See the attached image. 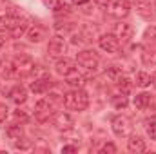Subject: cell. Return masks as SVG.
I'll use <instances>...</instances> for the list:
<instances>
[{"mask_svg": "<svg viewBox=\"0 0 156 154\" xmlns=\"http://www.w3.org/2000/svg\"><path fill=\"white\" fill-rule=\"evenodd\" d=\"M35 71V64L29 56H16L11 62L5 64L4 69V76L7 78H22V76H29Z\"/></svg>", "mask_w": 156, "mask_h": 154, "instance_id": "obj_1", "label": "cell"}, {"mask_svg": "<svg viewBox=\"0 0 156 154\" xmlns=\"http://www.w3.org/2000/svg\"><path fill=\"white\" fill-rule=\"evenodd\" d=\"M64 103H66L67 109L80 113V111H85V109H87V105H89V96H87V93H83L82 89H73V91H69V93L66 94Z\"/></svg>", "mask_w": 156, "mask_h": 154, "instance_id": "obj_2", "label": "cell"}, {"mask_svg": "<svg viewBox=\"0 0 156 154\" xmlns=\"http://www.w3.org/2000/svg\"><path fill=\"white\" fill-rule=\"evenodd\" d=\"M4 27L9 31V35L13 38H20L27 31V20L20 18V16H7L4 20Z\"/></svg>", "mask_w": 156, "mask_h": 154, "instance_id": "obj_3", "label": "cell"}, {"mask_svg": "<svg viewBox=\"0 0 156 154\" xmlns=\"http://www.w3.org/2000/svg\"><path fill=\"white\" fill-rule=\"evenodd\" d=\"M76 62L78 65H82L85 71H91V73H94L98 69V65H100V58H98V54L94 51H82V53H78Z\"/></svg>", "mask_w": 156, "mask_h": 154, "instance_id": "obj_4", "label": "cell"}, {"mask_svg": "<svg viewBox=\"0 0 156 154\" xmlns=\"http://www.w3.org/2000/svg\"><path fill=\"white\" fill-rule=\"evenodd\" d=\"M107 13L113 16V18H125L129 13H131V4L127 0H109L107 4Z\"/></svg>", "mask_w": 156, "mask_h": 154, "instance_id": "obj_5", "label": "cell"}, {"mask_svg": "<svg viewBox=\"0 0 156 154\" xmlns=\"http://www.w3.org/2000/svg\"><path fill=\"white\" fill-rule=\"evenodd\" d=\"M131 129H133V125H131V120L127 116L120 114V116H115L113 118V132L116 136H122V138L129 136L131 134Z\"/></svg>", "mask_w": 156, "mask_h": 154, "instance_id": "obj_6", "label": "cell"}, {"mask_svg": "<svg viewBox=\"0 0 156 154\" xmlns=\"http://www.w3.org/2000/svg\"><path fill=\"white\" fill-rule=\"evenodd\" d=\"M134 7L142 18L149 20L156 13V0H134Z\"/></svg>", "mask_w": 156, "mask_h": 154, "instance_id": "obj_7", "label": "cell"}, {"mask_svg": "<svg viewBox=\"0 0 156 154\" xmlns=\"http://www.w3.org/2000/svg\"><path fill=\"white\" fill-rule=\"evenodd\" d=\"M51 116H53V105L47 100H40L35 105V118L42 123H45V121H49Z\"/></svg>", "mask_w": 156, "mask_h": 154, "instance_id": "obj_8", "label": "cell"}, {"mask_svg": "<svg viewBox=\"0 0 156 154\" xmlns=\"http://www.w3.org/2000/svg\"><path fill=\"white\" fill-rule=\"evenodd\" d=\"M66 49H67V45H66V40L62 38V37H53V38L49 40V45H47V53H49V56H64V53H66Z\"/></svg>", "mask_w": 156, "mask_h": 154, "instance_id": "obj_9", "label": "cell"}, {"mask_svg": "<svg viewBox=\"0 0 156 154\" xmlns=\"http://www.w3.org/2000/svg\"><path fill=\"white\" fill-rule=\"evenodd\" d=\"M98 45L105 51V53H118L120 49V40L115 35H102L98 38Z\"/></svg>", "mask_w": 156, "mask_h": 154, "instance_id": "obj_10", "label": "cell"}, {"mask_svg": "<svg viewBox=\"0 0 156 154\" xmlns=\"http://www.w3.org/2000/svg\"><path fill=\"white\" fill-rule=\"evenodd\" d=\"M55 127L58 131L67 132V131H71L75 127V120H73V116L67 114V113H60V114L55 116Z\"/></svg>", "mask_w": 156, "mask_h": 154, "instance_id": "obj_11", "label": "cell"}, {"mask_svg": "<svg viewBox=\"0 0 156 154\" xmlns=\"http://www.w3.org/2000/svg\"><path fill=\"white\" fill-rule=\"evenodd\" d=\"M133 33H134V29H133L131 24L120 22V24H116V27H115V37H116L122 44H127L129 40L133 38Z\"/></svg>", "mask_w": 156, "mask_h": 154, "instance_id": "obj_12", "label": "cell"}, {"mask_svg": "<svg viewBox=\"0 0 156 154\" xmlns=\"http://www.w3.org/2000/svg\"><path fill=\"white\" fill-rule=\"evenodd\" d=\"M73 69H75V62H73L71 58H66V56L58 58L56 64H55V71H56L60 76H67Z\"/></svg>", "mask_w": 156, "mask_h": 154, "instance_id": "obj_13", "label": "cell"}, {"mask_svg": "<svg viewBox=\"0 0 156 154\" xmlns=\"http://www.w3.org/2000/svg\"><path fill=\"white\" fill-rule=\"evenodd\" d=\"M127 149L131 151V152L134 154H140V152H145V142L140 138V136H136V134H129V140H127Z\"/></svg>", "mask_w": 156, "mask_h": 154, "instance_id": "obj_14", "label": "cell"}, {"mask_svg": "<svg viewBox=\"0 0 156 154\" xmlns=\"http://www.w3.org/2000/svg\"><path fill=\"white\" fill-rule=\"evenodd\" d=\"M45 37H47V31H45V27H42V26H33V27L27 29V40H29L31 44H40Z\"/></svg>", "mask_w": 156, "mask_h": 154, "instance_id": "obj_15", "label": "cell"}, {"mask_svg": "<svg viewBox=\"0 0 156 154\" xmlns=\"http://www.w3.org/2000/svg\"><path fill=\"white\" fill-rule=\"evenodd\" d=\"M66 83L71 85V87H75V89H82L83 83H85V76H83L82 73H78L76 69H73V71L66 76Z\"/></svg>", "mask_w": 156, "mask_h": 154, "instance_id": "obj_16", "label": "cell"}, {"mask_svg": "<svg viewBox=\"0 0 156 154\" xmlns=\"http://www.w3.org/2000/svg\"><path fill=\"white\" fill-rule=\"evenodd\" d=\"M9 98H11V102H15L16 105H20V103H24V102L27 100V89L22 87V85H16V87L11 89Z\"/></svg>", "mask_w": 156, "mask_h": 154, "instance_id": "obj_17", "label": "cell"}, {"mask_svg": "<svg viewBox=\"0 0 156 154\" xmlns=\"http://www.w3.org/2000/svg\"><path fill=\"white\" fill-rule=\"evenodd\" d=\"M51 78L49 76H42V78H37L33 83H31V91L33 93H37V94H42V93H45L47 89H51Z\"/></svg>", "mask_w": 156, "mask_h": 154, "instance_id": "obj_18", "label": "cell"}, {"mask_svg": "<svg viewBox=\"0 0 156 154\" xmlns=\"http://www.w3.org/2000/svg\"><path fill=\"white\" fill-rule=\"evenodd\" d=\"M134 105L138 107V109H147L149 105H151V94H147V93H142V94H136L134 96Z\"/></svg>", "mask_w": 156, "mask_h": 154, "instance_id": "obj_19", "label": "cell"}, {"mask_svg": "<svg viewBox=\"0 0 156 154\" xmlns=\"http://www.w3.org/2000/svg\"><path fill=\"white\" fill-rule=\"evenodd\" d=\"M142 62H144L145 65L154 67L156 65V51H153V49H145V51L142 53Z\"/></svg>", "mask_w": 156, "mask_h": 154, "instance_id": "obj_20", "label": "cell"}, {"mask_svg": "<svg viewBox=\"0 0 156 154\" xmlns=\"http://www.w3.org/2000/svg\"><path fill=\"white\" fill-rule=\"evenodd\" d=\"M5 134H7V136H9V140H13V142L24 136V132H22V127H20V125H9V127L5 129Z\"/></svg>", "mask_w": 156, "mask_h": 154, "instance_id": "obj_21", "label": "cell"}, {"mask_svg": "<svg viewBox=\"0 0 156 154\" xmlns=\"http://www.w3.org/2000/svg\"><path fill=\"white\" fill-rule=\"evenodd\" d=\"M134 83H136L138 87H147V85L151 83V76H149L147 73L140 71V73H136V78H134Z\"/></svg>", "mask_w": 156, "mask_h": 154, "instance_id": "obj_22", "label": "cell"}, {"mask_svg": "<svg viewBox=\"0 0 156 154\" xmlns=\"http://www.w3.org/2000/svg\"><path fill=\"white\" fill-rule=\"evenodd\" d=\"M127 96L122 93V94H116V96H113V105L116 107V109H125L127 107Z\"/></svg>", "mask_w": 156, "mask_h": 154, "instance_id": "obj_23", "label": "cell"}, {"mask_svg": "<svg viewBox=\"0 0 156 154\" xmlns=\"http://www.w3.org/2000/svg\"><path fill=\"white\" fill-rule=\"evenodd\" d=\"M15 147H16V149H22V151H26V149H31V142H29V140H26V138L22 136V138L15 140Z\"/></svg>", "mask_w": 156, "mask_h": 154, "instance_id": "obj_24", "label": "cell"}, {"mask_svg": "<svg viewBox=\"0 0 156 154\" xmlns=\"http://www.w3.org/2000/svg\"><path fill=\"white\" fill-rule=\"evenodd\" d=\"M105 75H107V76L111 78L113 82H118V80L122 78V75H120V71H118L116 67H109V69L105 71Z\"/></svg>", "mask_w": 156, "mask_h": 154, "instance_id": "obj_25", "label": "cell"}, {"mask_svg": "<svg viewBox=\"0 0 156 154\" xmlns=\"http://www.w3.org/2000/svg\"><path fill=\"white\" fill-rule=\"evenodd\" d=\"M44 4L49 7V9H53V11H56L60 5H62V0H44Z\"/></svg>", "mask_w": 156, "mask_h": 154, "instance_id": "obj_26", "label": "cell"}, {"mask_svg": "<svg viewBox=\"0 0 156 154\" xmlns=\"http://www.w3.org/2000/svg\"><path fill=\"white\" fill-rule=\"evenodd\" d=\"M100 152H109V154H115L116 152V147H115V143H105V145H104V147H102V151H100Z\"/></svg>", "mask_w": 156, "mask_h": 154, "instance_id": "obj_27", "label": "cell"}, {"mask_svg": "<svg viewBox=\"0 0 156 154\" xmlns=\"http://www.w3.org/2000/svg\"><path fill=\"white\" fill-rule=\"evenodd\" d=\"M147 134L151 140H156V123H149L147 125Z\"/></svg>", "mask_w": 156, "mask_h": 154, "instance_id": "obj_28", "label": "cell"}, {"mask_svg": "<svg viewBox=\"0 0 156 154\" xmlns=\"http://www.w3.org/2000/svg\"><path fill=\"white\" fill-rule=\"evenodd\" d=\"M5 116H7V107L0 103V123H2L4 120H5Z\"/></svg>", "mask_w": 156, "mask_h": 154, "instance_id": "obj_29", "label": "cell"}, {"mask_svg": "<svg viewBox=\"0 0 156 154\" xmlns=\"http://www.w3.org/2000/svg\"><path fill=\"white\" fill-rule=\"evenodd\" d=\"M156 29H147L145 31V40H156Z\"/></svg>", "mask_w": 156, "mask_h": 154, "instance_id": "obj_30", "label": "cell"}, {"mask_svg": "<svg viewBox=\"0 0 156 154\" xmlns=\"http://www.w3.org/2000/svg\"><path fill=\"white\" fill-rule=\"evenodd\" d=\"M15 118H16V120H24V121H26V120H27V114H26L24 111H20V109H18V111H15Z\"/></svg>", "mask_w": 156, "mask_h": 154, "instance_id": "obj_31", "label": "cell"}, {"mask_svg": "<svg viewBox=\"0 0 156 154\" xmlns=\"http://www.w3.org/2000/svg\"><path fill=\"white\" fill-rule=\"evenodd\" d=\"M62 152H76V147H73V145H66V147H62Z\"/></svg>", "mask_w": 156, "mask_h": 154, "instance_id": "obj_32", "label": "cell"}, {"mask_svg": "<svg viewBox=\"0 0 156 154\" xmlns=\"http://www.w3.org/2000/svg\"><path fill=\"white\" fill-rule=\"evenodd\" d=\"M89 0H73V4L75 5H83V4H87Z\"/></svg>", "mask_w": 156, "mask_h": 154, "instance_id": "obj_33", "label": "cell"}, {"mask_svg": "<svg viewBox=\"0 0 156 154\" xmlns=\"http://www.w3.org/2000/svg\"><path fill=\"white\" fill-rule=\"evenodd\" d=\"M5 40H7V38H5V33H4V31H0V45H2Z\"/></svg>", "mask_w": 156, "mask_h": 154, "instance_id": "obj_34", "label": "cell"}, {"mask_svg": "<svg viewBox=\"0 0 156 154\" xmlns=\"http://www.w3.org/2000/svg\"><path fill=\"white\" fill-rule=\"evenodd\" d=\"M153 83L156 85V73H154V76H153Z\"/></svg>", "mask_w": 156, "mask_h": 154, "instance_id": "obj_35", "label": "cell"}]
</instances>
